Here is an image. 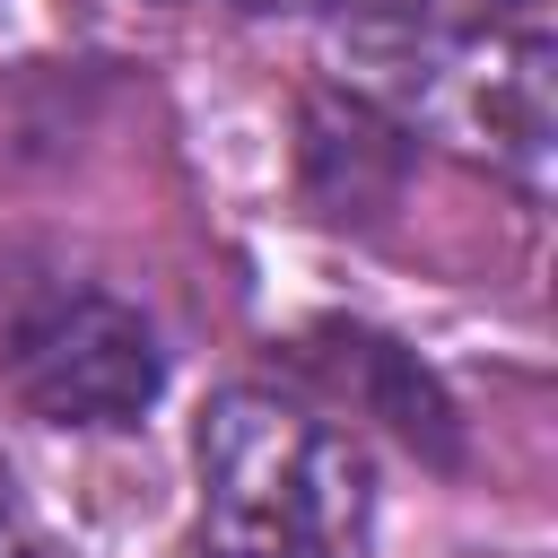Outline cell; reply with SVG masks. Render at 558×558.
<instances>
[{
  "mask_svg": "<svg viewBox=\"0 0 558 558\" xmlns=\"http://www.w3.org/2000/svg\"><path fill=\"white\" fill-rule=\"evenodd\" d=\"M201 532L218 558H366V453L279 392H218L201 410Z\"/></svg>",
  "mask_w": 558,
  "mask_h": 558,
  "instance_id": "obj_1",
  "label": "cell"
},
{
  "mask_svg": "<svg viewBox=\"0 0 558 558\" xmlns=\"http://www.w3.org/2000/svg\"><path fill=\"white\" fill-rule=\"evenodd\" d=\"M9 384L52 427H122L157 401L166 357H157V331L122 296L78 288V296H44L9 331Z\"/></svg>",
  "mask_w": 558,
  "mask_h": 558,
  "instance_id": "obj_2",
  "label": "cell"
},
{
  "mask_svg": "<svg viewBox=\"0 0 558 558\" xmlns=\"http://www.w3.org/2000/svg\"><path fill=\"white\" fill-rule=\"evenodd\" d=\"M462 113H471V140L488 157H514L532 166L541 140H549V52L532 35L514 44H488V52H462Z\"/></svg>",
  "mask_w": 558,
  "mask_h": 558,
  "instance_id": "obj_3",
  "label": "cell"
},
{
  "mask_svg": "<svg viewBox=\"0 0 558 558\" xmlns=\"http://www.w3.org/2000/svg\"><path fill=\"white\" fill-rule=\"evenodd\" d=\"M323 366L349 384V392H366L410 445H427V453H453V427H445V401H436V384L392 349V340H375V331H331V349H323Z\"/></svg>",
  "mask_w": 558,
  "mask_h": 558,
  "instance_id": "obj_4",
  "label": "cell"
},
{
  "mask_svg": "<svg viewBox=\"0 0 558 558\" xmlns=\"http://www.w3.org/2000/svg\"><path fill=\"white\" fill-rule=\"evenodd\" d=\"M401 166V140L366 113V105H314L305 113V174H314V192H323V209L331 218H375L366 209V192H357V166Z\"/></svg>",
  "mask_w": 558,
  "mask_h": 558,
  "instance_id": "obj_5",
  "label": "cell"
},
{
  "mask_svg": "<svg viewBox=\"0 0 558 558\" xmlns=\"http://www.w3.org/2000/svg\"><path fill=\"white\" fill-rule=\"evenodd\" d=\"M0 541H9V471H0Z\"/></svg>",
  "mask_w": 558,
  "mask_h": 558,
  "instance_id": "obj_6",
  "label": "cell"
},
{
  "mask_svg": "<svg viewBox=\"0 0 558 558\" xmlns=\"http://www.w3.org/2000/svg\"><path fill=\"white\" fill-rule=\"evenodd\" d=\"M17 558H61V549H17Z\"/></svg>",
  "mask_w": 558,
  "mask_h": 558,
  "instance_id": "obj_7",
  "label": "cell"
},
{
  "mask_svg": "<svg viewBox=\"0 0 558 558\" xmlns=\"http://www.w3.org/2000/svg\"><path fill=\"white\" fill-rule=\"evenodd\" d=\"M506 9H532V0H506Z\"/></svg>",
  "mask_w": 558,
  "mask_h": 558,
  "instance_id": "obj_8",
  "label": "cell"
}]
</instances>
